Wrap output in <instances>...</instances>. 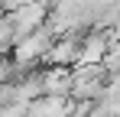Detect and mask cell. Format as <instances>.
<instances>
[{
    "label": "cell",
    "instance_id": "cell-1",
    "mask_svg": "<svg viewBox=\"0 0 120 117\" xmlns=\"http://www.w3.org/2000/svg\"><path fill=\"white\" fill-rule=\"evenodd\" d=\"M78 58H81V39H75V36H62L59 42H52V49H49L45 62H49L52 68H65V65L78 62Z\"/></svg>",
    "mask_w": 120,
    "mask_h": 117
}]
</instances>
